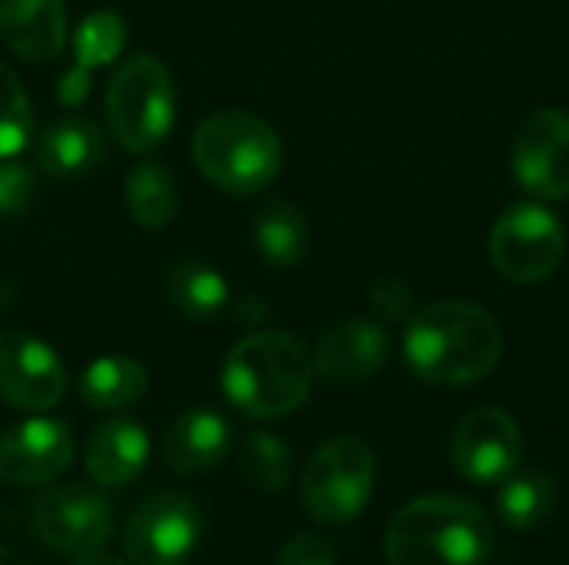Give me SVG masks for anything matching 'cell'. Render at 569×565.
<instances>
[{
    "label": "cell",
    "mask_w": 569,
    "mask_h": 565,
    "mask_svg": "<svg viewBox=\"0 0 569 565\" xmlns=\"http://www.w3.org/2000/svg\"><path fill=\"white\" fill-rule=\"evenodd\" d=\"M493 543V523L477 503L433 493L393 516L383 546L390 565H487Z\"/></svg>",
    "instance_id": "7a4b0ae2"
},
{
    "label": "cell",
    "mask_w": 569,
    "mask_h": 565,
    "mask_svg": "<svg viewBox=\"0 0 569 565\" xmlns=\"http://www.w3.org/2000/svg\"><path fill=\"white\" fill-rule=\"evenodd\" d=\"M450 453L463 480L477 486H493L517 473L523 456V433L507 410L483 406L460 420Z\"/></svg>",
    "instance_id": "30bf717a"
},
{
    "label": "cell",
    "mask_w": 569,
    "mask_h": 565,
    "mask_svg": "<svg viewBox=\"0 0 569 565\" xmlns=\"http://www.w3.org/2000/svg\"><path fill=\"white\" fill-rule=\"evenodd\" d=\"M390 356V336L373 320L333 323L313 346V370L340 386L367 383Z\"/></svg>",
    "instance_id": "5bb4252c"
},
{
    "label": "cell",
    "mask_w": 569,
    "mask_h": 565,
    "mask_svg": "<svg viewBox=\"0 0 569 565\" xmlns=\"http://www.w3.org/2000/svg\"><path fill=\"white\" fill-rule=\"evenodd\" d=\"M503 493L497 503V513L513 529H537L550 519L557 503V483L547 473H513L503 480Z\"/></svg>",
    "instance_id": "cb8c5ba5"
},
{
    "label": "cell",
    "mask_w": 569,
    "mask_h": 565,
    "mask_svg": "<svg viewBox=\"0 0 569 565\" xmlns=\"http://www.w3.org/2000/svg\"><path fill=\"white\" fill-rule=\"evenodd\" d=\"M67 393V370L60 356L30 333H0V400L43 413Z\"/></svg>",
    "instance_id": "7c38bea8"
},
{
    "label": "cell",
    "mask_w": 569,
    "mask_h": 565,
    "mask_svg": "<svg viewBox=\"0 0 569 565\" xmlns=\"http://www.w3.org/2000/svg\"><path fill=\"white\" fill-rule=\"evenodd\" d=\"M123 200H127V210H130L133 223H140L147 230L167 226L180 210V190H177L173 173L163 163H153V160H143L127 173Z\"/></svg>",
    "instance_id": "44dd1931"
},
{
    "label": "cell",
    "mask_w": 569,
    "mask_h": 565,
    "mask_svg": "<svg viewBox=\"0 0 569 565\" xmlns=\"http://www.w3.org/2000/svg\"><path fill=\"white\" fill-rule=\"evenodd\" d=\"M163 290L167 300L197 323L217 320L230 303L227 280L210 263L200 260H173L163 273Z\"/></svg>",
    "instance_id": "d6986e66"
},
{
    "label": "cell",
    "mask_w": 569,
    "mask_h": 565,
    "mask_svg": "<svg viewBox=\"0 0 569 565\" xmlns=\"http://www.w3.org/2000/svg\"><path fill=\"white\" fill-rule=\"evenodd\" d=\"M267 303H260L257 296H240V303H237V320L240 323H247V326H257V323H263L267 320Z\"/></svg>",
    "instance_id": "4dcf8cb0"
},
{
    "label": "cell",
    "mask_w": 569,
    "mask_h": 565,
    "mask_svg": "<svg viewBox=\"0 0 569 565\" xmlns=\"http://www.w3.org/2000/svg\"><path fill=\"white\" fill-rule=\"evenodd\" d=\"M403 356L407 366L433 386H473L497 370L503 330L477 303L440 300L410 316Z\"/></svg>",
    "instance_id": "6da1fadb"
},
{
    "label": "cell",
    "mask_w": 569,
    "mask_h": 565,
    "mask_svg": "<svg viewBox=\"0 0 569 565\" xmlns=\"http://www.w3.org/2000/svg\"><path fill=\"white\" fill-rule=\"evenodd\" d=\"M37 193V173L13 160V157H0V216H17L33 203Z\"/></svg>",
    "instance_id": "4316f807"
},
{
    "label": "cell",
    "mask_w": 569,
    "mask_h": 565,
    "mask_svg": "<svg viewBox=\"0 0 569 565\" xmlns=\"http://www.w3.org/2000/svg\"><path fill=\"white\" fill-rule=\"evenodd\" d=\"M240 480L257 493H280L290 483L293 473V453L290 446L273 433H247L237 453Z\"/></svg>",
    "instance_id": "603a6c76"
},
{
    "label": "cell",
    "mask_w": 569,
    "mask_h": 565,
    "mask_svg": "<svg viewBox=\"0 0 569 565\" xmlns=\"http://www.w3.org/2000/svg\"><path fill=\"white\" fill-rule=\"evenodd\" d=\"M313 373V356L300 340L263 330L227 353L223 393L250 420H280L307 400Z\"/></svg>",
    "instance_id": "3957f363"
},
{
    "label": "cell",
    "mask_w": 569,
    "mask_h": 565,
    "mask_svg": "<svg viewBox=\"0 0 569 565\" xmlns=\"http://www.w3.org/2000/svg\"><path fill=\"white\" fill-rule=\"evenodd\" d=\"M513 176L537 200L569 196V113L543 107L523 120L513 140Z\"/></svg>",
    "instance_id": "8fae6325"
},
{
    "label": "cell",
    "mask_w": 569,
    "mask_h": 565,
    "mask_svg": "<svg viewBox=\"0 0 569 565\" xmlns=\"http://www.w3.org/2000/svg\"><path fill=\"white\" fill-rule=\"evenodd\" d=\"M127 47V23L113 10H93L80 20L73 33V63L97 70L103 63H113Z\"/></svg>",
    "instance_id": "d4e9b609"
},
{
    "label": "cell",
    "mask_w": 569,
    "mask_h": 565,
    "mask_svg": "<svg viewBox=\"0 0 569 565\" xmlns=\"http://www.w3.org/2000/svg\"><path fill=\"white\" fill-rule=\"evenodd\" d=\"M150 460V436L133 420L100 423L83 450V466L97 486H127L133 483Z\"/></svg>",
    "instance_id": "e0dca14e"
},
{
    "label": "cell",
    "mask_w": 569,
    "mask_h": 565,
    "mask_svg": "<svg viewBox=\"0 0 569 565\" xmlns=\"http://www.w3.org/2000/svg\"><path fill=\"white\" fill-rule=\"evenodd\" d=\"M177 93L167 67L150 53H133L107 87V127L130 153H150L173 127Z\"/></svg>",
    "instance_id": "5b68a950"
},
{
    "label": "cell",
    "mask_w": 569,
    "mask_h": 565,
    "mask_svg": "<svg viewBox=\"0 0 569 565\" xmlns=\"http://www.w3.org/2000/svg\"><path fill=\"white\" fill-rule=\"evenodd\" d=\"M273 565H337V556H333V546L323 536L303 533V536L290 539L280 549V556H277Z\"/></svg>",
    "instance_id": "83f0119b"
},
{
    "label": "cell",
    "mask_w": 569,
    "mask_h": 565,
    "mask_svg": "<svg viewBox=\"0 0 569 565\" xmlns=\"http://www.w3.org/2000/svg\"><path fill=\"white\" fill-rule=\"evenodd\" d=\"M73 460V433L60 420L33 416L0 436V480L10 486H50Z\"/></svg>",
    "instance_id": "4fadbf2b"
},
{
    "label": "cell",
    "mask_w": 569,
    "mask_h": 565,
    "mask_svg": "<svg viewBox=\"0 0 569 565\" xmlns=\"http://www.w3.org/2000/svg\"><path fill=\"white\" fill-rule=\"evenodd\" d=\"M73 565H127V563H123V559H117V556H110V553L90 549V553L77 556V563H73Z\"/></svg>",
    "instance_id": "1f68e13d"
},
{
    "label": "cell",
    "mask_w": 569,
    "mask_h": 565,
    "mask_svg": "<svg viewBox=\"0 0 569 565\" xmlns=\"http://www.w3.org/2000/svg\"><path fill=\"white\" fill-rule=\"evenodd\" d=\"M253 243H257V253L270 266H277V270L297 266L310 243L303 213L287 200H270L253 220Z\"/></svg>",
    "instance_id": "7402d4cb"
},
{
    "label": "cell",
    "mask_w": 569,
    "mask_h": 565,
    "mask_svg": "<svg viewBox=\"0 0 569 565\" xmlns=\"http://www.w3.org/2000/svg\"><path fill=\"white\" fill-rule=\"evenodd\" d=\"M370 303H373L383 316H390V320H407V316H410V306H413V296H410V290H407L400 280L380 276V280H373V286H370Z\"/></svg>",
    "instance_id": "f1b7e54d"
},
{
    "label": "cell",
    "mask_w": 569,
    "mask_h": 565,
    "mask_svg": "<svg viewBox=\"0 0 569 565\" xmlns=\"http://www.w3.org/2000/svg\"><path fill=\"white\" fill-rule=\"evenodd\" d=\"M150 376L130 356H100L80 376V400L93 410H127L143 400Z\"/></svg>",
    "instance_id": "ffe728a7"
},
{
    "label": "cell",
    "mask_w": 569,
    "mask_h": 565,
    "mask_svg": "<svg viewBox=\"0 0 569 565\" xmlns=\"http://www.w3.org/2000/svg\"><path fill=\"white\" fill-rule=\"evenodd\" d=\"M377 463L360 436L327 440L307 463L300 496L307 513L327 526H347L357 519L373 493Z\"/></svg>",
    "instance_id": "8992f818"
},
{
    "label": "cell",
    "mask_w": 569,
    "mask_h": 565,
    "mask_svg": "<svg viewBox=\"0 0 569 565\" xmlns=\"http://www.w3.org/2000/svg\"><path fill=\"white\" fill-rule=\"evenodd\" d=\"M113 509L107 496L93 486H53L33 500L30 526L37 539L63 556H83L110 539Z\"/></svg>",
    "instance_id": "9c48e42d"
},
{
    "label": "cell",
    "mask_w": 569,
    "mask_h": 565,
    "mask_svg": "<svg viewBox=\"0 0 569 565\" xmlns=\"http://www.w3.org/2000/svg\"><path fill=\"white\" fill-rule=\"evenodd\" d=\"M0 40L23 60H57L67 47L63 0H0Z\"/></svg>",
    "instance_id": "9a60e30c"
},
{
    "label": "cell",
    "mask_w": 569,
    "mask_h": 565,
    "mask_svg": "<svg viewBox=\"0 0 569 565\" xmlns=\"http://www.w3.org/2000/svg\"><path fill=\"white\" fill-rule=\"evenodd\" d=\"M567 256V230L560 216L540 203H517L490 230L493 270L510 283H543Z\"/></svg>",
    "instance_id": "52a82bcc"
},
{
    "label": "cell",
    "mask_w": 569,
    "mask_h": 565,
    "mask_svg": "<svg viewBox=\"0 0 569 565\" xmlns=\"http://www.w3.org/2000/svg\"><path fill=\"white\" fill-rule=\"evenodd\" d=\"M30 140V100L20 77L0 63V157H13Z\"/></svg>",
    "instance_id": "484cf974"
},
{
    "label": "cell",
    "mask_w": 569,
    "mask_h": 565,
    "mask_svg": "<svg viewBox=\"0 0 569 565\" xmlns=\"http://www.w3.org/2000/svg\"><path fill=\"white\" fill-rule=\"evenodd\" d=\"M90 73H93V70H87V67L73 63V67L60 77V83H57V97H60V103H63V107H77V103H83V100H87V93H90Z\"/></svg>",
    "instance_id": "f546056e"
},
{
    "label": "cell",
    "mask_w": 569,
    "mask_h": 565,
    "mask_svg": "<svg viewBox=\"0 0 569 565\" xmlns=\"http://www.w3.org/2000/svg\"><path fill=\"white\" fill-rule=\"evenodd\" d=\"M200 509L180 493H157L127 519L123 553L130 565H183L200 546Z\"/></svg>",
    "instance_id": "ba28073f"
},
{
    "label": "cell",
    "mask_w": 569,
    "mask_h": 565,
    "mask_svg": "<svg viewBox=\"0 0 569 565\" xmlns=\"http://www.w3.org/2000/svg\"><path fill=\"white\" fill-rule=\"evenodd\" d=\"M193 163L223 193L250 196L277 180L283 147L277 130L257 113L220 110L193 130Z\"/></svg>",
    "instance_id": "277c9868"
},
{
    "label": "cell",
    "mask_w": 569,
    "mask_h": 565,
    "mask_svg": "<svg viewBox=\"0 0 569 565\" xmlns=\"http://www.w3.org/2000/svg\"><path fill=\"white\" fill-rule=\"evenodd\" d=\"M230 426L213 410H190L163 436V463L180 476H203L230 453Z\"/></svg>",
    "instance_id": "2e32d148"
},
{
    "label": "cell",
    "mask_w": 569,
    "mask_h": 565,
    "mask_svg": "<svg viewBox=\"0 0 569 565\" xmlns=\"http://www.w3.org/2000/svg\"><path fill=\"white\" fill-rule=\"evenodd\" d=\"M103 160V130L87 117H63L37 140V163L53 176H83Z\"/></svg>",
    "instance_id": "ac0fdd59"
}]
</instances>
